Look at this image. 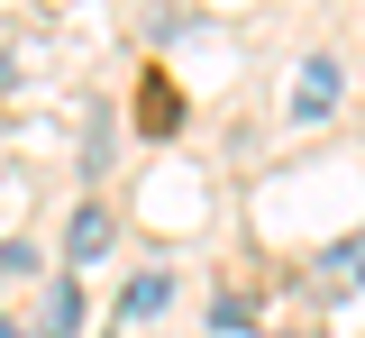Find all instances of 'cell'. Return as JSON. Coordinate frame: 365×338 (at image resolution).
<instances>
[{"label": "cell", "instance_id": "1", "mask_svg": "<svg viewBox=\"0 0 365 338\" xmlns=\"http://www.w3.org/2000/svg\"><path fill=\"white\" fill-rule=\"evenodd\" d=\"M338 83H347V73H338V55H302V83H292V119H302V128H311V119H329V110H338Z\"/></svg>", "mask_w": 365, "mask_h": 338}, {"label": "cell", "instance_id": "2", "mask_svg": "<svg viewBox=\"0 0 365 338\" xmlns=\"http://www.w3.org/2000/svg\"><path fill=\"white\" fill-rule=\"evenodd\" d=\"M64 247H73V265H91V256L110 247V210H101V201H83V210H73V229H64Z\"/></svg>", "mask_w": 365, "mask_h": 338}, {"label": "cell", "instance_id": "3", "mask_svg": "<svg viewBox=\"0 0 365 338\" xmlns=\"http://www.w3.org/2000/svg\"><path fill=\"white\" fill-rule=\"evenodd\" d=\"M73 320H83V292H73V284H55V302H46V338H64Z\"/></svg>", "mask_w": 365, "mask_h": 338}, {"label": "cell", "instance_id": "4", "mask_svg": "<svg viewBox=\"0 0 365 338\" xmlns=\"http://www.w3.org/2000/svg\"><path fill=\"white\" fill-rule=\"evenodd\" d=\"M165 292H174L165 275H137V284H128V311H165Z\"/></svg>", "mask_w": 365, "mask_h": 338}]
</instances>
